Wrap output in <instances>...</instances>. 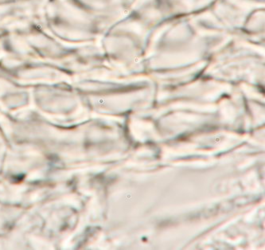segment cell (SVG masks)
<instances>
[{"mask_svg": "<svg viewBox=\"0 0 265 250\" xmlns=\"http://www.w3.org/2000/svg\"><path fill=\"white\" fill-rule=\"evenodd\" d=\"M126 199L127 200H130L131 199V196H130V195H128H128H127V196H126Z\"/></svg>", "mask_w": 265, "mask_h": 250, "instance_id": "6da1fadb", "label": "cell"}]
</instances>
